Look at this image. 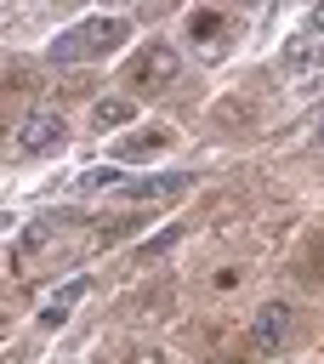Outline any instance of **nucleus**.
<instances>
[{
  "label": "nucleus",
  "mask_w": 324,
  "mask_h": 364,
  "mask_svg": "<svg viewBox=\"0 0 324 364\" xmlns=\"http://www.w3.org/2000/svg\"><path fill=\"white\" fill-rule=\"evenodd\" d=\"M188 182H193L188 171H165V176H142V182H125L119 193H125V199H171V193H182Z\"/></svg>",
  "instance_id": "obj_6"
},
{
  "label": "nucleus",
  "mask_w": 324,
  "mask_h": 364,
  "mask_svg": "<svg viewBox=\"0 0 324 364\" xmlns=\"http://www.w3.org/2000/svg\"><path fill=\"white\" fill-rule=\"evenodd\" d=\"M51 233H57V222H51V216L28 222V228H23V239H17V250H11V262H28L34 250H45V245H51Z\"/></svg>",
  "instance_id": "obj_9"
},
{
  "label": "nucleus",
  "mask_w": 324,
  "mask_h": 364,
  "mask_svg": "<svg viewBox=\"0 0 324 364\" xmlns=\"http://www.w3.org/2000/svg\"><path fill=\"white\" fill-rule=\"evenodd\" d=\"M188 34H193V40H216V34H222V17H216V11H193V17H188Z\"/></svg>",
  "instance_id": "obj_13"
},
{
  "label": "nucleus",
  "mask_w": 324,
  "mask_h": 364,
  "mask_svg": "<svg viewBox=\"0 0 324 364\" xmlns=\"http://www.w3.org/2000/svg\"><path fill=\"white\" fill-rule=\"evenodd\" d=\"M318 68H324V46H318V40H290L284 74H318Z\"/></svg>",
  "instance_id": "obj_8"
},
{
  "label": "nucleus",
  "mask_w": 324,
  "mask_h": 364,
  "mask_svg": "<svg viewBox=\"0 0 324 364\" xmlns=\"http://www.w3.org/2000/svg\"><path fill=\"white\" fill-rule=\"evenodd\" d=\"M63 136H68L63 114H28L17 125V148L23 154H51V148H63Z\"/></svg>",
  "instance_id": "obj_4"
},
{
  "label": "nucleus",
  "mask_w": 324,
  "mask_h": 364,
  "mask_svg": "<svg viewBox=\"0 0 324 364\" xmlns=\"http://www.w3.org/2000/svg\"><path fill=\"white\" fill-rule=\"evenodd\" d=\"M131 114H136V108H131L125 97H102V102L91 108V119H97V131H108V125H125Z\"/></svg>",
  "instance_id": "obj_11"
},
{
  "label": "nucleus",
  "mask_w": 324,
  "mask_h": 364,
  "mask_svg": "<svg viewBox=\"0 0 324 364\" xmlns=\"http://www.w3.org/2000/svg\"><path fill=\"white\" fill-rule=\"evenodd\" d=\"M176 74H182V57H176L171 46H159V40L131 63V85H136V91H165Z\"/></svg>",
  "instance_id": "obj_2"
},
{
  "label": "nucleus",
  "mask_w": 324,
  "mask_h": 364,
  "mask_svg": "<svg viewBox=\"0 0 324 364\" xmlns=\"http://www.w3.org/2000/svg\"><path fill=\"white\" fill-rule=\"evenodd\" d=\"M313 142H324V114H318V119H313Z\"/></svg>",
  "instance_id": "obj_16"
},
{
  "label": "nucleus",
  "mask_w": 324,
  "mask_h": 364,
  "mask_svg": "<svg viewBox=\"0 0 324 364\" xmlns=\"http://www.w3.org/2000/svg\"><path fill=\"white\" fill-rule=\"evenodd\" d=\"M125 34H131V23L125 17H85V23H74V28H63L57 40H51V63H85V57H102V51H114V46H125Z\"/></svg>",
  "instance_id": "obj_1"
},
{
  "label": "nucleus",
  "mask_w": 324,
  "mask_h": 364,
  "mask_svg": "<svg viewBox=\"0 0 324 364\" xmlns=\"http://www.w3.org/2000/svg\"><path fill=\"white\" fill-rule=\"evenodd\" d=\"M313 28H318V34H324V6H313Z\"/></svg>",
  "instance_id": "obj_15"
},
{
  "label": "nucleus",
  "mask_w": 324,
  "mask_h": 364,
  "mask_svg": "<svg viewBox=\"0 0 324 364\" xmlns=\"http://www.w3.org/2000/svg\"><path fill=\"white\" fill-rule=\"evenodd\" d=\"M284 341H290V307H284V301L256 307V318H250V347H256V353H279Z\"/></svg>",
  "instance_id": "obj_3"
},
{
  "label": "nucleus",
  "mask_w": 324,
  "mask_h": 364,
  "mask_svg": "<svg viewBox=\"0 0 324 364\" xmlns=\"http://www.w3.org/2000/svg\"><path fill=\"white\" fill-rule=\"evenodd\" d=\"M80 193H102V188H125V171L119 165H91V171H80V182H74Z\"/></svg>",
  "instance_id": "obj_10"
},
{
  "label": "nucleus",
  "mask_w": 324,
  "mask_h": 364,
  "mask_svg": "<svg viewBox=\"0 0 324 364\" xmlns=\"http://www.w3.org/2000/svg\"><path fill=\"white\" fill-rule=\"evenodd\" d=\"M176 136L165 131V125H148V131H136V136H125L119 142V159H148V154H159V148H171Z\"/></svg>",
  "instance_id": "obj_7"
},
{
  "label": "nucleus",
  "mask_w": 324,
  "mask_h": 364,
  "mask_svg": "<svg viewBox=\"0 0 324 364\" xmlns=\"http://www.w3.org/2000/svg\"><path fill=\"white\" fill-rule=\"evenodd\" d=\"M125 364H165V358H159V353H131Z\"/></svg>",
  "instance_id": "obj_14"
},
{
  "label": "nucleus",
  "mask_w": 324,
  "mask_h": 364,
  "mask_svg": "<svg viewBox=\"0 0 324 364\" xmlns=\"http://www.w3.org/2000/svg\"><path fill=\"white\" fill-rule=\"evenodd\" d=\"M85 290H91V279H85V273H80V279H68L63 290H51V296L40 301V318H34V324H40V330H57V324L80 307V296H85Z\"/></svg>",
  "instance_id": "obj_5"
},
{
  "label": "nucleus",
  "mask_w": 324,
  "mask_h": 364,
  "mask_svg": "<svg viewBox=\"0 0 324 364\" xmlns=\"http://www.w3.org/2000/svg\"><path fill=\"white\" fill-rule=\"evenodd\" d=\"M176 239H182V228H165V233H153V239H142V245H136V262H153V256H159V250H171Z\"/></svg>",
  "instance_id": "obj_12"
}]
</instances>
